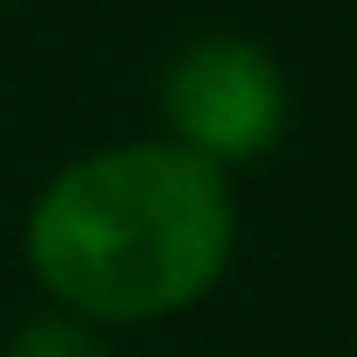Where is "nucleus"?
<instances>
[{"mask_svg": "<svg viewBox=\"0 0 357 357\" xmlns=\"http://www.w3.org/2000/svg\"><path fill=\"white\" fill-rule=\"evenodd\" d=\"M238 190L175 140H112L29 197L22 266L91 329H154L204 308L238 259Z\"/></svg>", "mask_w": 357, "mask_h": 357, "instance_id": "nucleus-1", "label": "nucleus"}, {"mask_svg": "<svg viewBox=\"0 0 357 357\" xmlns=\"http://www.w3.org/2000/svg\"><path fill=\"white\" fill-rule=\"evenodd\" d=\"M161 140L190 147L197 161L238 175L252 161H266L294 119V91L287 70L266 43L252 36H197L168 56L161 70Z\"/></svg>", "mask_w": 357, "mask_h": 357, "instance_id": "nucleus-2", "label": "nucleus"}, {"mask_svg": "<svg viewBox=\"0 0 357 357\" xmlns=\"http://www.w3.org/2000/svg\"><path fill=\"white\" fill-rule=\"evenodd\" d=\"M0 357H112V336L91 329L84 315L70 308H29L8 336H0Z\"/></svg>", "mask_w": 357, "mask_h": 357, "instance_id": "nucleus-3", "label": "nucleus"}]
</instances>
